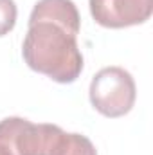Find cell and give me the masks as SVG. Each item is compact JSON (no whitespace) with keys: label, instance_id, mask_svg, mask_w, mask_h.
Here are the masks:
<instances>
[{"label":"cell","instance_id":"obj_1","mask_svg":"<svg viewBox=\"0 0 153 155\" xmlns=\"http://www.w3.org/2000/svg\"><path fill=\"white\" fill-rule=\"evenodd\" d=\"M76 38L56 24L38 22L29 25L22 56L33 71L58 83H72L83 71V56Z\"/></svg>","mask_w":153,"mask_h":155},{"label":"cell","instance_id":"obj_7","mask_svg":"<svg viewBox=\"0 0 153 155\" xmlns=\"http://www.w3.org/2000/svg\"><path fill=\"white\" fill-rule=\"evenodd\" d=\"M16 15L18 9L15 0H0V36L13 31L16 24Z\"/></svg>","mask_w":153,"mask_h":155},{"label":"cell","instance_id":"obj_5","mask_svg":"<svg viewBox=\"0 0 153 155\" xmlns=\"http://www.w3.org/2000/svg\"><path fill=\"white\" fill-rule=\"evenodd\" d=\"M38 22L56 24L72 36L79 35V27H81V18L72 0H38L31 11L29 25Z\"/></svg>","mask_w":153,"mask_h":155},{"label":"cell","instance_id":"obj_3","mask_svg":"<svg viewBox=\"0 0 153 155\" xmlns=\"http://www.w3.org/2000/svg\"><path fill=\"white\" fill-rule=\"evenodd\" d=\"M135 81L122 67H105L90 83V103L106 117H121L128 114L135 103Z\"/></svg>","mask_w":153,"mask_h":155},{"label":"cell","instance_id":"obj_2","mask_svg":"<svg viewBox=\"0 0 153 155\" xmlns=\"http://www.w3.org/2000/svg\"><path fill=\"white\" fill-rule=\"evenodd\" d=\"M61 132L56 124L5 117L0 121V155H50Z\"/></svg>","mask_w":153,"mask_h":155},{"label":"cell","instance_id":"obj_6","mask_svg":"<svg viewBox=\"0 0 153 155\" xmlns=\"http://www.w3.org/2000/svg\"><path fill=\"white\" fill-rule=\"evenodd\" d=\"M50 155H97L92 141L81 134L61 132Z\"/></svg>","mask_w":153,"mask_h":155},{"label":"cell","instance_id":"obj_4","mask_svg":"<svg viewBox=\"0 0 153 155\" xmlns=\"http://www.w3.org/2000/svg\"><path fill=\"white\" fill-rule=\"evenodd\" d=\"M92 18L110 29L144 24L153 13V0H88Z\"/></svg>","mask_w":153,"mask_h":155}]
</instances>
